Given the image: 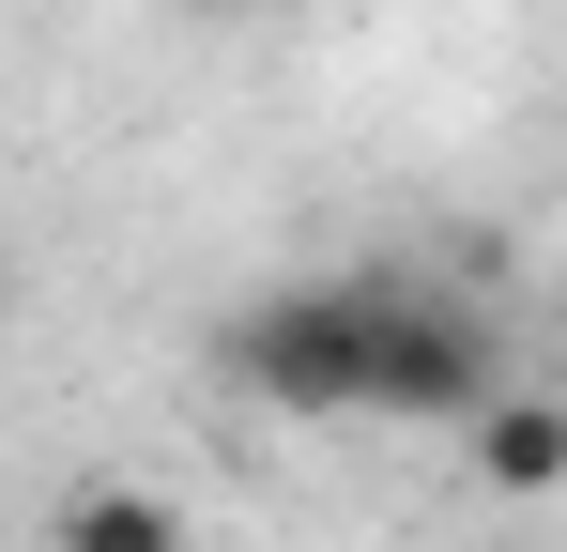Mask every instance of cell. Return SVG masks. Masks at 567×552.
Returning a JSON list of instances; mask_svg holds the SVG:
<instances>
[{
	"mask_svg": "<svg viewBox=\"0 0 567 552\" xmlns=\"http://www.w3.org/2000/svg\"><path fill=\"white\" fill-rule=\"evenodd\" d=\"M506 368H522V354H506V323H491L475 276H383V292H369V415L461 430Z\"/></svg>",
	"mask_w": 567,
	"mask_h": 552,
	"instance_id": "6da1fadb",
	"label": "cell"
},
{
	"mask_svg": "<svg viewBox=\"0 0 567 552\" xmlns=\"http://www.w3.org/2000/svg\"><path fill=\"white\" fill-rule=\"evenodd\" d=\"M369 292L383 276H291L261 307H230L215 368H230L261 415H369Z\"/></svg>",
	"mask_w": 567,
	"mask_h": 552,
	"instance_id": "7a4b0ae2",
	"label": "cell"
},
{
	"mask_svg": "<svg viewBox=\"0 0 567 552\" xmlns=\"http://www.w3.org/2000/svg\"><path fill=\"white\" fill-rule=\"evenodd\" d=\"M461 446H475V491H491V507H553L567 491V399L506 368V384L461 415Z\"/></svg>",
	"mask_w": 567,
	"mask_h": 552,
	"instance_id": "3957f363",
	"label": "cell"
},
{
	"mask_svg": "<svg viewBox=\"0 0 567 552\" xmlns=\"http://www.w3.org/2000/svg\"><path fill=\"white\" fill-rule=\"evenodd\" d=\"M47 552H185V507L154 476H78L62 522H47Z\"/></svg>",
	"mask_w": 567,
	"mask_h": 552,
	"instance_id": "277c9868",
	"label": "cell"
}]
</instances>
